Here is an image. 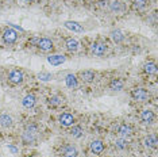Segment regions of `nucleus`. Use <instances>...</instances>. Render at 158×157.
I'll use <instances>...</instances> for the list:
<instances>
[{"instance_id": "16", "label": "nucleus", "mask_w": 158, "mask_h": 157, "mask_svg": "<svg viewBox=\"0 0 158 157\" xmlns=\"http://www.w3.org/2000/svg\"><path fill=\"white\" fill-rule=\"evenodd\" d=\"M0 125L3 127H10L12 126V118L8 115V114H2L0 115Z\"/></svg>"}, {"instance_id": "30", "label": "nucleus", "mask_w": 158, "mask_h": 157, "mask_svg": "<svg viewBox=\"0 0 158 157\" xmlns=\"http://www.w3.org/2000/svg\"><path fill=\"white\" fill-rule=\"evenodd\" d=\"M8 149H10V151H11L12 153H18V149L14 148V146H11V145H8Z\"/></svg>"}, {"instance_id": "12", "label": "nucleus", "mask_w": 158, "mask_h": 157, "mask_svg": "<svg viewBox=\"0 0 158 157\" xmlns=\"http://www.w3.org/2000/svg\"><path fill=\"white\" fill-rule=\"evenodd\" d=\"M141 119L145 123H152L154 121V112L152 111V110H149V108L143 110L142 114H141Z\"/></svg>"}, {"instance_id": "9", "label": "nucleus", "mask_w": 158, "mask_h": 157, "mask_svg": "<svg viewBox=\"0 0 158 157\" xmlns=\"http://www.w3.org/2000/svg\"><path fill=\"white\" fill-rule=\"evenodd\" d=\"M64 26H65L68 30L74 31V33H82V31H84L82 24H80L78 22H74V20H66V22L64 23Z\"/></svg>"}, {"instance_id": "7", "label": "nucleus", "mask_w": 158, "mask_h": 157, "mask_svg": "<svg viewBox=\"0 0 158 157\" xmlns=\"http://www.w3.org/2000/svg\"><path fill=\"white\" fill-rule=\"evenodd\" d=\"M58 121H60V123H61V126H64V127H70V126H73V123H74V118L73 115H70V114H61L60 118H58Z\"/></svg>"}, {"instance_id": "15", "label": "nucleus", "mask_w": 158, "mask_h": 157, "mask_svg": "<svg viewBox=\"0 0 158 157\" xmlns=\"http://www.w3.org/2000/svg\"><path fill=\"white\" fill-rule=\"evenodd\" d=\"M65 83L68 85V88H70V90H73V88H76L77 87V77L74 76V74H66V77H65Z\"/></svg>"}, {"instance_id": "8", "label": "nucleus", "mask_w": 158, "mask_h": 157, "mask_svg": "<svg viewBox=\"0 0 158 157\" xmlns=\"http://www.w3.org/2000/svg\"><path fill=\"white\" fill-rule=\"evenodd\" d=\"M66 61V57L64 54H53V56H49L48 57V62L52 64L53 66H57V65H61Z\"/></svg>"}, {"instance_id": "2", "label": "nucleus", "mask_w": 158, "mask_h": 157, "mask_svg": "<svg viewBox=\"0 0 158 157\" xmlns=\"http://www.w3.org/2000/svg\"><path fill=\"white\" fill-rule=\"evenodd\" d=\"M23 72L19 69H12L11 72L8 73V80L11 81L12 84H22L23 83Z\"/></svg>"}, {"instance_id": "32", "label": "nucleus", "mask_w": 158, "mask_h": 157, "mask_svg": "<svg viewBox=\"0 0 158 157\" xmlns=\"http://www.w3.org/2000/svg\"><path fill=\"white\" fill-rule=\"evenodd\" d=\"M30 157H35V156H30Z\"/></svg>"}, {"instance_id": "5", "label": "nucleus", "mask_w": 158, "mask_h": 157, "mask_svg": "<svg viewBox=\"0 0 158 157\" xmlns=\"http://www.w3.org/2000/svg\"><path fill=\"white\" fill-rule=\"evenodd\" d=\"M61 152H62L64 157H77V155H78L76 146H73L70 144H65V145H64L62 148H61Z\"/></svg>"}, {"instance_id": "4", "label": "nucleus", "mask_w": 158, "mask_h": 157, "mask_svg": "<svg viewBox=\"0 0 158 157\" xmlns=\"http://www.w3.org/2000/svg\"><path fill=\"white\" fill-rule=\"evenodd\" d=\"M91 50H92V53L95 56L102 57V56L106 54V52H107V45L106 44H102V42H95V44L92 45Z\"/></svg>"}, {"instance_id": "17", "label": "nucleus", "mask_w": 158, "mask_h": 157, "mask_svg": "<svg viewBox=\"0 0 158 157\" xmlns=\"http://www.w3.org/2000/svg\"><path fill=\"white\" fill-rule=\"evenodd\" d=\"M66 49L69 52H76L78 49V41L74 38H68L66 39Z\"/></svg>"}, {"instance_id": "10", "label": "nucleus", "mask_w": 158, "mask_h": 157, "mask_svg": "<svg viewBox=\"0 0 158 157\" xmlns=\"http://www.w3.org/2000/svg\"><path fill=\"white\" fill-rule=\"evenodd\" d=\"M89 148H91V152L93 155H100V153H103V151H104V144H103V141H100V140H95L91 142Z\"/></svg>"}, {"instance_id": "25", "label": "nucleus", "mask_w": 158, "mask_h": 157, "mask_svg": "<svg viewBox=\"0 0 158 157\" xmlns=\"http://www.w3.org/2000/svg\"><path fill=\"white\" fill-rule=\"evenodd\" d=\"M70 134H72V135H73V137H74V138H80V137H81V135H82V134H84V131H82V129H81V127H80V126H74V127H73V129H72V130H70Z\"/></svg>"}, {"instance_id": "26", "label": "nucleus", "mask_w": 158, "mask_h": 157, "mask_svg": "<svg viewBox=\"0 0 158 157\" xmlns=\"http://www.w3.org/2000/svg\"><path fill=\"white\" fill-rule=\"evenodd\" d=\"M23 141H24V144H31V142L35 141V135L27 133V131H24V134H23Z\"/></svg>"}, {"instance_id": "18", "label": "nucleus", "mask_w": 158, "mask_h": 157, "mask_svg": "<svg viewBox=\"0 0 158 157\" xmlns=\"http://www.w3.org/2000/svg\"><path fill=\"white\" fill-rule=\"evenodd\" d=\"M118 131H119V134L122 135V137H128V135H131L132 133V130H131V127L128 126V125H120L119 126V129H118Z\"/></svg>"}, {"instance_id": "24", "label": "nucleus", "mask_w": 158, "mask_h": 157, "mask_svg": "<svg viewBox=\"0 0 158 157\" xmlns=\"http://www.w3.org/2000/svg\"><path fill=\"white\" fill-rule=\"evenodd\" d=\"M61 103H62V99H61L60 96H52V98L49 99V106H52V107H57V106H60Z\"/></svg>"}, {"instance_id": "1", "label": "nucleus", "mask_w": 158, "mask_h": 157, "mask_svg": "<svg viewBox=\"0 0 158 157\" xmlns=\"http://www.w3.org/2000/svg\"><path fill=\"white\" fill-rule=\"evenodd\" d=\"M131 96L132 99L136 102H147L150 98L149 92H147L145 88H141V87H135L131 90Z\"/></svg>"}, {"instance_id": "23", "label": "nucleus", "mask_w": 158, "mask_h": 157, "mask_svg": "<svg viewBox=\"0 0 158 157\" xmlns=\"http://www.w3.org/2000/svg\"><path fill=\"white\" fill-rule=\"evenodd\" d=\"M115 146H116L118 149H120V151H123L128 146V142L124 140V138H119V140L115 141Z\"/></svg>"}, {"instance_id": "29", "label": "nucleus", "mask_w": 158, "mask_h": 157, "mask_svg": "<svg viewBox=\"0 0 158 157\" xmlns=\"http://www.w3.org/2000/svg\"><path fill=\"white\" fill-rule=\"evenodd\" d=\"M111 10H112V11H120V10H122L120 3L116 2V0H115V2H112V3H111Z\"/></svg>"}, {"instance_id": "28", "label": "nucleus", "mask_w": 158, "mask_h": 157, "mask_svg": "<svg viewBox=\"0 0 158 157\" xmlns=\"http://www.w3.org/2000/svg\"><path fill=\"white\" fill-rule=\"evenodd\" d=\"M26 131L27 133H30V134H37L38 133V127L35 126V125H27V127H26Z\"/></svg>"}, {"instance_id": "21", "label": "nucleus", "mask_w": 158, "mask_h": 157, "mask_svg": "<svg viewBox=\"0 0 158 157\" xmlns=\"http://www.w3.org/2000/svg\"><path fill=\"white\" fill-rule=\"evenodd\" d=\"M145 72L147 74H156L157 73V65L154 62H147V64H145Z\"/></svg>"}, {"instance_id": "3", "label": "nucleus", "mask_w": 158, "mask_h": 157, "mask_svg": "<svg viewBox=\"0 0 158 157\" xmlns=\"http://www.w3.org/2000/svg\"><path fill=\"white\" fill-rule=\"evenodd\" d=\"M3 39H4V42L8 45L14 44V42L18 39L16 31L12 30V28H7V30H4V33H3Z\"/></svg>"}, {"instance_id": "11", "label": "nucleus", "mask_w": 158, "mask_h": 157, "mask_svg": "<svg viewBox=\"0 0 158 157\" xmlns=\"http://www.w3.org/2000/svg\"><path fill=\"white\" fill-rule=\"evenodd\" d=\"M35 102H37V98H35L33 94H30V95H26L23 98L22 104H23V107H26V108H31V107L35 106Z\"/></svg>"}, {"instance_id": "19", "label": "nucleus", "mask_w": 158, "mask_h": 157, "mask_svg": "<svg viewBox=\"0 0 158 157\" xmlns=\"http://www.w3.org/2000/svg\"><path fill=\"white\" fill-rule=\"evenodd\" d=\"M157 138H156V135L152 134V135H149V137H146L145 138V145L147 146V148H153V149H156L157 148Z\"/></svg>"}, {"instance_id": "27", "label": "nucleus", "mask_w": 158, "mask_h": 157, "mask_svg": "<svg viewBox=\"0 0 158 157\" xmlns=\"http://www.w3.org/2000/svg\"><path fill=\"white\" fill-rule=\"evenodd\" d=\"M38 78L39 80H42V81H49V80H52L53 78V74L48 73V72H41L38 74Z\"/></svg>"}, {"instance_id": "14", "label": "nucleus", "mask_w": 158, "mask_h": 157, "mask_svg": "<svg viewBox=\"0 0 158 157\" xmlns=\"http://www.w3.org/2000/svg\"><path fill=\"white\" fill-rule=\"evenodd\" d=\"M123 87H124V83L122 78H114L110 83V90H112V91H122Z\"/></svg>"}, {"instance_id": "31", "label": "nucleus", "mask_w": 158, "mask_h": 157, "mask_svg": "<svg viewBox=\"0 0 158 157\" xmlns=\"http://www.w3.org/2000/svg\"><path fill=\"white\" fill-rule=\"evenodd\" d=\"M26 2H33V0H26Z\"/></svg>"}, {"instance_id": "6", "label": "nucleus", "mask_w": 158, "mask_h": 157, "mask_svg": "<svg viewBox=\"0 0 158 157\" xmlns=\"http://www.w3.org/2000/svg\"><path fill=\"white\" fill-rule=\"evenodd\" d=\"M37 46L44 52H49L54 48V46H53V41L49 38H39L37 42Z\"/></svg>"}, {"instance_id": "20", "label": "nucleus", "mask_w": 158, "mask_h": 157, "mask_svg": "<svg viewBox=\"0 0 158 157\" xmlns=\"http://www.w3.org/2000/svg\"><path fill=\"white\" fill-rule=\"evenodd\" d=\"M111 37H112L114 42H116V44H119V42H122L124 39V35L120 30H114L112 33H111Z\"/></svg>"}, {"instance_id": "22", "label": "nucleus", "mask_w": 158, "mask_h": 157, "mask_svg": "<svg viewBox=\"0 0 158 157\" xmlns=\"http://www.w3.org/2000/svg\"><path fill=\"white\" fill-rule=\"evenodd\" d=\"M147 6V0H134L132 2V7H134L135 10H142L145 8Z\"/></svg>"}, {"instance_id": "13", "label": "nucleus", "mask_w": 158, "mask_h": 157, "mask_svg": "<svg viewBox=\"0 0 158 157\" xmlns=\"http://www.w3.org/2000/svg\"><path fill=\"white\" fill-rule=\"evenodd\" d=\"M80 78L82 80V83H92L95 80V73L92 70H84L80 73Z\"/></svg>"}]
</instances>
